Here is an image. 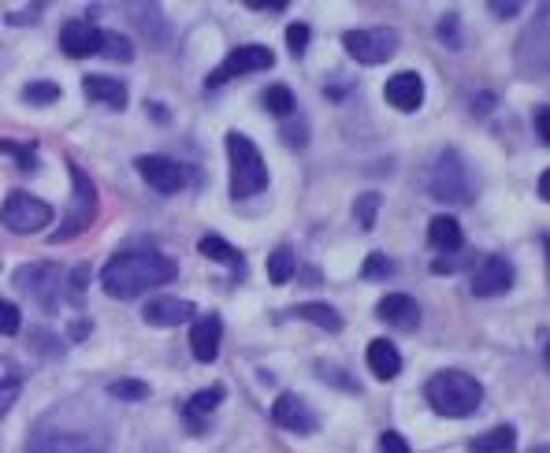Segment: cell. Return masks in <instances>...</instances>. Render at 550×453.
<instances>
[{"mask_svg": "<svg viewBox=\"0 0 550 453\" xmlns=\"http://www.w3.org/2000/svg\"><path fill=\"white\" fill-rule=\"evenodd\" d=\"M179 275V264L164 253H116L101 268V290L108 298L116 301H131L142 298L145 290H157V286H168L171 279Z\"/></svg>", "mask_w": 550, "mask_h": 453, "instance_id": "obj_1", "label": "cell"}, {"mask_svg": "<svg viewBox=\"0 0 550 453\" xmlns=\"http://www.w3.org/2000/svg\"><path fill=\"white\" fill-rule=\"evenodd\" d=\"M424 394H428V405L435 413L450 416V420H465V416H472L484 405L480 379L465 376V372H439V376L428 379Z\"/></svg>", "mask_w": 550, "mask_h": 453, "instance_id": "obj_2", "label": "cell"}, {"mask_svg": "<svg viewBox=\"0 0 550 453\" xmlns=\"http://www.w3.org/2000/svg\"><path fill=\"white\" fill-rule=\"evenodd\" d=\"M227 156H231V197L246 201V197L261 194L268 186V168H264L261 149L249 142L242 130L227 134Z\"/></svg>", "mask_w": 550, "mask_h": 453, "instance_id": "obj_3", "label": "cell"}, {"mask_svg": "<svg viewBox=\"0 0 550 453\" xmlns=\"http://www.w3.org/2000/svg\"><path fill=\"white\" fill-rule=\"evenodd\" d=\"M71 171V182H75V194H71V205H67V216H64V227L60 231L49 234V242L60 246V242H71V238H79L86 227H93L97 220V182L79 168V164H67Z\"/></svg>", "mask_w": 550, "mask_h": 453, "instance_id": "obj_4", "label": "cell"}, {"mask_svg": "<svg viewBox=\"0 0 550 453\" xmlns=\"http://www.w3.org/2000/svg\"><path fill=\"white\" fill-rule=\"evenodd\" d=\"M428 194L435 201H472V179L469 168L454 149H443L439 160L428 171Z\"/></svg>", "mask_w": 550, "mask_h": 453, "instance_id": "obj_5", "label": "cell"}, {"mask_svg": "<svg viewBox=\"0 0 550 453\" xmlns=\"http://www.w3.org/2000/svg\"><path fill=\"white\" fill-rule=\"evenodd\" d=\"M49 220H53V205H45L27 190H12L0 205V223L12 234H38L41 227H49Z\"/></svg>", "mask_w": 550, "mask_h": 453, "instance_id": "obj_6", "label": "cell"}, {"mask_svg": "<svg viewBox=\"0 0 550 453\" xmlns=\"http://www.w3.org/2000/svg\"><path fill=\"white\" fill-rule=\"evenodd\" d=\"M342 49L354 56L357 64L376 67L387 64L394 52H398V34L391 26H372V30H346L342 34Z\"/></svg>", "mask_w": 550, "mask_h": 453, "instance_id": "obj_7", "label": "cell"}, {"mask_svg": "<svg viewBox=\"0 0 550 453\" xmlns=\"http://www.w3.org/2000/svg\"><path fill=\"white\" fill-rule=\"evenodd\" d=\"M272 64H275V52L268 49V45H238L205 82H209V90H216V86L231 82V78L253 75V71H268Z\"/></svg>", "mask_w": 550, "mask_h": 453, "instance_id": "obj_8", "label": "cell"}, {"mask_svg": "<svg viewBox=\"0 0 550 453\" xmlns=\"http://www.w3.org/2000/svg\"><path fill=\"white\" fill-rule=\"evenodd\" d=\"M134 168H138V175H142L157 194H179L186 186V168L179 160H171V156L145 153L134 160Z\"/></svg>", "mask_w": 550, "mask_h": 453, "instance_id": "obj_9", "label": "cell"}, {"mask_svg": "<svg viewBox=\"0 0 550 453\" xmlns=\"http://www.w3.org/2000/svg\"><path fill=\"white\" fill-rule=\"evenodd\" d=\"M15 286L34 298L45 312H56V286H60V272L49 268V264H30V268H19L15 272Z\"/></svg>", "mask_w": 550, "mask_h": 453, "instance_id": "obj_10", "label": "cell"}, {"mask_svg": "<svg viewBox=\"0 0 550 453\" xmlns=\"http://www.w3.org/2000/svg\"><path fill=\"white\" fill-rule=\"evenodd\" d=\"M513 286V264L506 257H484L476 264V272H472V294L476 298H498V294H506Z\"/></svg>", "mask_w": 550, "mask_h": 453, "instance_id": "obj_11", "label": "cell"}, {"mask_svg": "<svg viewBox=\"0 0 550 453\" xmlns=\"http://www.w3.org/2000/svg\"><path fill=\"white\" fill-rule=\"evenodd\" d=\"M272 420L279 424V428L294 431V435H313L316 428H320V416L309 409V405L298 398V394H279L272 405Z\"/></svg>", "mask_w": 550, "mask_h": 453, "instance_id": "obj_12", "label": "cell"}, {"mask_svg": "<svg viewBox=\"0 0 550 453\" xmlns=\"http://www.w3.org/2000/svg\"><path fill=\"white\" fill-rule=\"evenodd\" d=\"M101 38H105V30H97L90 19H71L60 30V49L71 60H86L93 52H101Z\"/></svg>", "mask_w": 550, "mask_h": 453, "instance_id": "obj_13", "label": "cell"}, {"mask_svg": "<svg viewBox=\"0 0 550 453\" xmlns=\"http://www.w3.org/2000/svg\"><path fill=\"white\" fill-rule=\"evenodd\" d=\"M383 97H387V104L398 108V112H417L420 101H424V78H420L417 71H398V75L387 78Z\"/></svg>", "mask_w": 550, "mask_h": 453, "instance_id": "obj_14", "label": "cell"}, {"mask_svg": "<svg viewBox=\"0 0 550 453\" xmlns=\"http://www.w3.org/2000/svg\"><path fill=\"white\" fill-rule=\"evenodd\" d=\"M220 338H223V320L220 316H201L190 327V350L201 364H212L220 357Z\"/></svg>", "mask_w": 550, "mask_h": 453, "instance_id": "obj_15", "label": "cell"}, {"mask_svg": "<svg viewBox=\"0 0 550 453\" xmlns=\"http://www.w3.org/2000/svg\"><path fill=\"white\" fill-rule=\"evenodd\" d=\"M194 316V305L190 301H183V298H153L149 305L142 309V320L149 327H179V324H186Z\"/></svg>", "mask_w": 550, "mask_h": 453, "instance_id": "obj_16", "label": "cell"}, {"mask_svg": "<svg viewBox=\"0 0 550 453\" xmlns=\"http://www.w3.org/2000/svg\"><path fill=\"white\" fill-rule=\"evenodd\" d=\"M376 316L383 324L398 327V331H417L420 324V305L409 294H387V298L376 305Z\"/></svg>", "mask_w": 550, "mask_h": 453, "instance_id": "obj_17", "label": "cell"}, {"mask_svg": "<svg viewBox=\"0 0 550 453\" xmlns=\"http://www.w3.org/2000/svg\"><path fill=\"white\" fill-rule=\"evenodd\" d=\"M82 93L90 97V101H101L108 108H127L131 101V90H127V82L123 78H108V75H86L82 78Z\"/></svg>", "mask_w": 550, "mask_h": 453, "instance_id": "obj_18", "label": "cell"}, {"mask_svg": "<svg viewBox=\"0 0 550 453\" xmlns=\"http://www.w3.org/2000/svg\"><path fill=\"white\" fill-rule=\"evenodd\" d=\"M365 357H368L372 376L383 379V383H391V379L402 372V353H398V346H394L391 338H372Z\"/></svg>", "mask_w": 550, "mask_h": 453, "instance_id": "obj_19", "label": "cell"}, {"mask_svg": "<svg viewBox=\"0 0 550 453\" xmlns=\"http://www.w3.org/2000/svg\"><path fill=\"white\" fill-rule=\"evenodd\" d=\"M428 242H432L439 253H458L465 246V238H461V223L454 216H432L428 223Z\"/></svg>", "mask_w": 550, "mask_h": 453, "instance_id": "obj_20", "label": "cell"}, {"mask_svg": "<svg viewBox=\"0 0 550 453\" xmlns=\"http://www.w3.org/2000/svg\"><path fill=\"white\" fill-rule=\"evenodd\" d=\"M223 398H227V387H223V383H216V387L197 390L194 398H190V402H186V409H183V413L190 416V420H194V431H205V424H201V420H197V416H209V413H216V405H220Z\"/></svg>", "mask_w": 550, "mask_h": 453, "instance_id": "obj_21", "label": "cell"}, {"mask_svg": "<svg viewBox=\"0 0 550 453\" xmlns=\"http://www.w3.org/2000/svg\"><path fill=\"white\" fill-rule=\"evenodd\" d=\"M513 450H517V431L510 424H498L487 435L469 442V453H513Z\"/></svg>", "mask_w": 550, "mask_h": 453, "instance_id": "obj_22", "label": "cell"}, {"mask_svg": "<svg viewBox=\"0 0 550 453\" xmlns=\"http://www.w3.org/2000/svg\"><path fill=\"white\" fill-rule=\"evenodd\" d=\"M294 316H302L305 324H316L320 331H328V335H339L342 331V316L331 309V305H324V301H305V305L294 309Z\"/></svg>", "mask_w": 550, "mask_h": 453, "instance_id": "obj_23", "label": "cell"}, {"mask_svg": "<svg viewBox=\"0 0 550 453\" xmlns=\"http://www.w3.org/2000/svg\"><path fill=\"white\" fill-rule=\"evenodd\" d=\"M27 453H97L79 435H34Z\"/></svg>", "mask_w": 550, "mask_h": 453, "instance_id": "obj_24", "label": "cell"}, {"mask_svg": "<svg viewBox=\"0 0 550 453\" xmlns=\"http://www.w3.org/2000/svg\"><path fill=\"white\" fill-rule=\"evenodd\" d=\"M201 257H209V260H216V264H231L235 268V275H242L246 272V264H242V253H238L231 242H223V238H216V234H205L201 238Z\"/></svg>", "mask_w": 550, "mask_h": 453, "instance_id": "obj_25", "label": "cell"}, {"mask_svg": "<svg viewBox=\"0 0 550 453\" xmlns=\"http://www.w3.org/2000/svg\"><path fill=\"white\" fill-rule=\"evenodd\" d=\"M261 101H264V108L279 119L294 116V108H298V101H294V93H290L287 86H268V90L261 93Z\"/></svg>", "mask_w": 550, "mask_h": 453, "instance_id": "obj_26", "label": "cell"}, {"mask_svg": "<svg viewBox=\"0 0 550 453\" xmlns=\"http://www.w3.org/2000/svg\"><path fill=\"white\" fill-rule=\"evenodd\" d=\"M290 275H294V253H290V246H279L268 257V279H272L275 286L290 283Z\"/></svg>", "mask_w": 550, "mask_h": 453, "instance_id": "obj_27", "label": "cell"}, {"mask_svg": "<svg viewBox=\"0 0 550 453\" xmlns=\"http://www.w3.org/2000/svg\"><path fill=\"white\" fill-rule=\"evenodd\" d=\"M101 56L116 60V64H131L134 49H131V41L123 38V34H108L105 30V38H101Z\"/></svg>", "mask_w": 550, "mask_h": 453, "instance_id": "obj_28", "label": "cell"}, {"mask_svg": "<svg viewBox=\"0 0 550 453\" xmlns=\"http://www.w3.org/2000/svg\"><path fill=\"white\" fill-rule=\"evenodd\" d=\"M108 394L119 398V402H145L149 398V383H142V379H116L108 387Z\"/></svg>", "mask_w": 550, "mask_h": 453, "instance_id": "obj_29", "label": "cell"}, {"mask_svg": "<svg viewBox=\"0 0 550 453\" xmlns=\"http://www.w3.org/2000/svg\"><path fill=\"white\" fill-rule=\"evenodd\" d=\"M376 216H380V194H361L354 201V220L365 227V231H372L376 227Z\"/></svg>", "mask_w": 550, "mask_h": 453, "instance_id": "obj_30", "label": "cell"}, {"mask_svg": "<svg viewBox=\"0 0 550 453\" xmlns=\"http://www.w3.org/2000/svg\"><path fill=\"white\" fill-rule=\"evenodd\" d=\"M23 101L27 104H56L60 101V86L56 82H30V86H23Z\"/></svg>", "mask_w": 550, "mask_h": 453, "instance_id": "obj_31", "label": "cell"}, {"mask_svg": "<svg viewBox=\"0 0 550 453\" xmlns=\"http://www.w3.org/2000/svg\"><path fill=\"white\" fill-rule=\"evenodd\" d=\"M361 275H365V279H387V275H394L391 257H383V253H368Z\"/></svg>", "mask_w": 550, "mask_h": 453, "instance_id": "obj_32", "label": "cell"}, {"mask_svg": "<svg viewBox=\"0 0 550 453\" xmlns=\"http://www.w3.org/2000/svg\"><path fill=\"white\" fill-rule=\"evenodd\" d=\"M19 327H23V312H19V305L0 298V335H15Z\"/></svg>", "mask_w": 550, "mask_h": 453, "instance_id": "obj_33", "label": "cell"}, {"mask_svg": "<svg viewBox=\"0 0 550 453\" xmlns=\"http://www.w3.org/2000/svg\"><path fill=\"white\" fill-rule=\"evenodd\" d=\"M0 153L15 156V160H19V168H23V171H34V164H38V153H34L30 145H15V142H8V138L0 142Z\"/></svg>", "mask_w": 550, "mask_h": 453, "instance_id": "obj_34", "label": "cell"}, {"mask_svg": "<svg viewBox=\"0 0 550 453\" xmlns=\"http://www.w3.org/2000/svg\"><path fill=\"white\" fill-rule=\"evenodd\" d=\"M15 398H19V379L4 376V379H0V420L8 416V409L15 405Z\"/></svg>", "mask_w": 550, "mask_h": 453, "instance_id": "obj_35", "label": "cell"}, {"mask_svg": "<svg viewBox=\"0 0 550 453\" xmlns=\"http://www.w3.org/2000/svg\"><path fill=\"white\" fill-rule=\"evenodd\" d=\"M309 38H313V30H309L305 23H294V26L287 30V45H290V52H294V56H302L305 45H309Z\"/></svg>", "mask_w": 550, "mask_h": 453, "instance_id": "obj_36", "label": "cell"}, {"mask_svg": "<svg viewBox=\"0 0 550 453\" xmlns=\"http://www.w3.org/2000/svg\"><path fill=\"white\" fill-rule=\"evenodd\" d=\"M465 264H469V257H461V249H458V253H446L443 260H435V264H432V272L450 275V272H461Z\"/></svg>", "mask_w": 550, "mask_h": 453, "instance_id": "obj_37", "label": "cell"}, {"mask_svg": "<svg viewBox=\"0 0 550 453\" xmlns=\"http://www.w3.org/2000/svg\"><path fill=\"white\" fill-rule=\"evenodd\" d=\"M380 450L383 453H409V442L398 431H383L380 435Z\"/></svg>", "mask_w": 550, "mask_h": 453, "instance_id": "obj_38", "label": "cell"}, {"mask_svg": "<svg viewBox=\"0 0 550 453\" xmlns=\"http://www.w3.org/2000/svg\"><path fill=\"white\" fill-rule=\"evenodd\" d=\"M439 38H443L450 49H458V15H443V23H439Z\"/></svg>", "mask_w": 550, "mask_h": 453, "instance_id": "obj_39", "label": "cell"}, {"mask_svg": "<svg viewBox=\"0 0 550 453\" xmlns=\"http://www.w3.org/2000/svg\"><path fill=\"white\" fill-rule=\"evenodd\" d=\"M536 138L543 145L550 142V108H547V104H539V108H536Z\"/></svg>", "mask_w": 550, "mask_h": 453, "instance_id": "obj_40", "label": "cell"}, {"mask_svg": "<svg viewBox=\"0 0 550 453\" xmlns=\"http://www.w3.org/2000/svg\"><path fill=\"white\" fill-rule=\"evenodd\" d=\"M246 8H253V12H283L287 0H246Z\"/></svg>", "mask_w": 550, "mask_h": 453, "instance_id": "obj_41", "label": "cell"}, {"mask_svg": "<svg viewBox=\"0 0 550 453\" xmlns=\"http://www.w3.org/2000/svg\"><path fill=\"white\" fill-rule=\"evenodd\" d=\"M491 12H495L498 19H513V15L521 12V4H517V0H513V4H502V0H495V4H491Z\"/></svg>", "mask_w": 550, "mask_h": 453, "instance_id": "obj_42", "label": "cell"}, {"mask_svg": "<svg viewBox=\"0 0 550 453\" xmlns=\"http://www.w3.org/2000/svg\"><path fill=\"white\" fill-rule=\"evenodd\" d=\"M41 8H27V12H12L8 15V23H38Z\"/></svg>", "mask_w": 550, "mask_h": 453, "instance_id": "obj_43", "label": "cell"}, {"mask_svg": "<svg viewBox=\"0 0 550 453\" xmlns=\"http://www.w3.org/2000/svg\"><path fill=\"white\" fill-rule=\"evenodd\" d=\"M539 197L550 201V171H543V179H539Z\"/></svg>", "mask_w": 550, "mask_h": 453, "instance_id": "obj_44", "label": "cell"}, {"mask_svg": "<svg viewBox=\"0 0 550 453\" xmlns=\"http://www.w3.org/2000/svg\"><path fill=\"white\" fill-rule=\"evenodd\" d=\"M528 453H550V450H547V442H543V446H532Z\"/></svg>", "mask_w": 550, "mask_h": 453, "instance_id": "obj_45", "label": "cell"}]
</instances>
